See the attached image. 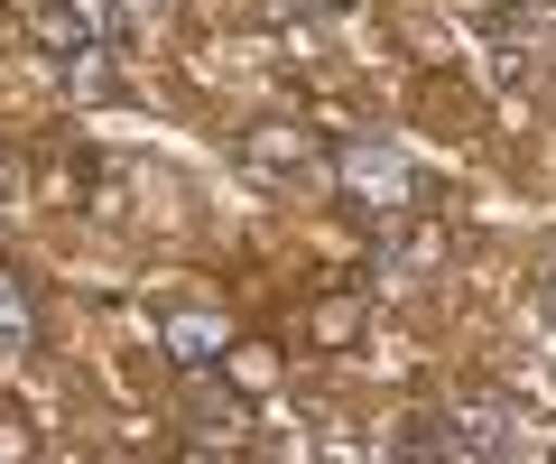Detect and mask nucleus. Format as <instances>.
<instances>
[{
	"mask_svg": "<svg viewBox=\"0 0 556 464\" xmlns=\"http://www.w3.org/2000/svg\"><path fill=\"white\" fill-rule=\"evenodd\" d=\"M343 196H353L371 223H390V214L417 204V167L399 159L390 140H353V149H343Z\"/></svg>",
	"mask_w": 556,
	"mask_h": 464,
	"instance_id": "1",
	"label": "nucleus"
},
{
	"mask_svg": "<svg viewBox=\"0 0 556 464\" xmlns=\"http://www.w3.org/2000/svg\"><path fill=\"white\" fill-rule=\"evenodd\" d=\"M241 167L251 177H278V186H306L316 177V140H306V122H260L241 140Z\"/></svg>",
	"mask_w": 556,
	"mask_h": 464,
	"instance_id": "2",
	"label": "nucleus"
},
{
	"mask_svg": "<svg viewBox=\"0 0 556 464\" xmlns=\"http://www.w3.org/2000/svg\"><path fill=\"white\" fill-rule=\"evenodd\" d=\"M223 343H232V325H223V316H195V306L167 316V353H177V363H223Z\"/></svg>",
	"mask_w": 556,
	"mask_h": 464,
	"instance_id": "3",
	"label": "nucleus"
},
{
	"mask_svg": "<svg viewBox=\"0 0 556 464\" xmlns=\"http://www.w3.org/2000/svg\"><path fill=\"white\" fill-rule=\"evenodd\" d=\"M492 38H519V47H556V0H510V10H492Z\"/></svg>",
	"mask_w": 556,
	"mask_h": 464,
	"instance_id": "4",
	"label": "nucleus"
},
{
	"mask_svg": "<svg viewBox=\"0 0 556 464\" xmlns=\"http://www.w3.org/2000/svg\"><path fill=\"white\" fill-rule=\"evenodd\" d=\"M380 269H390V279H408V269H427L437 261V233H417V223H399L390 214V233H380V251H371Z\"/></svg>",
	"mask_w": 556,
	"mask_h": 464,
	"instance_id": "5",
	"label": "nucleus"
},
{
	"mask_svg": "<svg viewBox=\"0 0 556 464\" xmlns=\"http://www.w3.org/2000/svg\"><path fill=\"white\" fill-rule=\"evenodd\" d=\"M65 84H75V102H102V93H121L112 38H93V47H84V57H65Z\"/></svg>",
	"mask_w": 556,
	"mask_h": 464,
	"instance_id": "6",
	"label": "nucleus"
},
{
	"mask_svg": "<svg viewBox=\"0 0 556 464\" xmlns=\"http://www.w3.org/2000/svg\"><path fill=\"white\" fill-rule=\"evenodd\" d=\"M28 28H38V47H47V57H56V65H65V57H84V47H93V28H84L75 10H38V20H28Z\"/></svg>",
	"mask_w": 556,
	"mask_h": 464,
	"instance_id": "7",
	"label": "nucleus"
},
{
	"mask_svg": "<svg viewBox=\"0 0 556 464\" xmlns=\"http://www.w3.org/2000/svg\"><path fill=\"white\" fill-rule=\"evenodd\" d=\"M38 343V316H28V298H20V279L0 269V353H28Z\"/></svg>",
	"mask_w": 556,
	"mask_h": 464,
	"instance_id": "8",
	"label": "nucleus"
},
{
	"mask_svg": "<svg viewBox=\"0 0 556 464\" xmlns=\"http://www.w3.org/2000/svg\"><path fill=\"white\" fill-rule=\"evenodd\" d=\"M353 325H362V306H353V298H325V306H316V335H325V343H343Z\"/></svg>",
	"mask_w": 556,
	"mask_h": 464,
	"instance_id": "9",
	"label": "nucleus"
},
{
	"mask_svg": "<svg viewBox=\"0 0 556 464\" xmlns=\"http://www.w3.org/2000/svg\"><path fill=\"white\" fill-rule=\"evenodd\" d=\"M538 316H547V325H556V261H547V269H538Z\"/></svg>",
	"mask_w": 556,
	"mask_h": 464,
	"instance_id": "10",
	"label": "nucleus"
},
{
	"mask_svg": "<svg viewBox=\"0 0 556 464\" xmlns=\"http://www.w3.org/2000/svg\"><path fill=\"white\" fill-rule=\"evenodd\" d=\"M10 186H20V177H10V159H0V204H10Z\"/></svg>",
	"mask_w": 556,
	"mask_h": 464,
	"instance_id": "11",
	"label": "nucleus"
},
{
	"mask_svg": "<svg viewBox=\"0 0 556 464\" xmlns=\"http://www.w3.org/2000/svg\"><path fill=\"white\" fill-rule=\"evenodd\" d=\"M298 10H316V0H298Z\"/></svg>",
	"mask_w": 556,
	"mask_h": 464,
	"instance_id": "12",
	"label": "nucleus"
}]
</instances>
